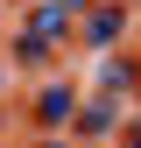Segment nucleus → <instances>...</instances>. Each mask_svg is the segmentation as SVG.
Listing matches in <instances>:
<instances>
[{
	"label": "nucleus",
	"mask_w": 141,
	"mask_h": 148,
	"mask_svg": "<svg viewBox=\"0 0 141 148\" xmlns=\"http://www.w3.org/2000/svg\"><path fill=\"white\" fill-rule=\"evenodd\" d=\"M35 113H42L49 127H57V120H70V113H78V99H70L64 85H49V92H42V106H35Z\"/></svg>",
	"instance_id": "obj_1"
},
{
	"label": "nucleus",
	"mask_w": 141,
	"mask_h": 148,
	"mask_svg": "<svg viewBox=\"0 0 141 148\" xmlns=\"http://www.w3.org/2000/svg\"><path fill=\"white\" fill-rule=\"evenodd\" d=\"M85 35H92V49H113V35H120V7H99Z\"/></svg>",
	"instance_id": "obj_2"
},
{
	"label": "nucleus",
	"mask_w": 141,
	"mask_h": 148,
	"mask_svg": "<svg viewBox=\"0 0 141 148\" xmlns=\"http://www.w3.org/2000/svg\"><path fill=\"white\" fill-rule=\"evenodd\" d=\"M85 7H92V0H49V14H64V21H70V14H85Z\"/></svg>",
	"instance_id": "obj_3"
},
{
	"label": "nucleus",
	"mask_w": 141,
	"mask_h": 148,
	"mask_svg": "<svg viewBox=\"0 0 141 148\" xmlns=\"http://www.w3.org/2000/svg\"><path fill=\"white\" fill-rule=\"evenodd\" d=\"M127 148H141V120H134V127H127Z\"/></svg>",
	"instance_id": "obj_4"
}]
</instances>
